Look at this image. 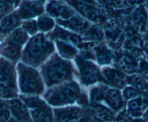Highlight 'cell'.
Masks as SVG:
<instances>
[{
	"mask_svg": "<svg viewBox=\"0 0 148 122\" xmlns=\"http://www.w3.org/2000/svg\"><path fill=\"white\" fill-rule=\"evenodd\" d=\"M48 12L54 17H60L63 19H69L73 14V11L61 1H51L46 7Z\"/></svg>",
	"mask_w": 148,
	"mask_h": 122,
	"instance_id": "obj_10",
	"label": "cell"
},
{
	"mask_svg": "<svg viewBox=\"0 0 148 122\" xmlns=\"http://www.w3.org/2000/svg\"><path fill=\"white\" fill-rule=\"evenodd\" d=\"M57 44L59 46V49L61 53L63 56H64L65 57H72V56H73L75 54L76 51L72 47L68 46L66 43H63L62 42L59 41Z\"/></svg>",
	"mask_w": 148,
	"mask_h": 122,
	"instance_id": "obj_23",
	"label": "cell"
},
{
	"mask_svg": "<svg viewBox=\"0 0 148 122\" xmlns=\"http://www.w3.org/2000/svg\"><path fill=\"white\" fill-rule=\"evenodd\" d=\"M79 96V88L75 82H68L51 89L46 93V99L52 106H63L75 102Z\"/></svg>",
	"mask_w": 148,
	"mask_h": 122,
	"instance_id": "obj_1",
	"label": "cell"
},
{
	"mask_svg": "<svg viewBox=\"0 0 148 122\" xmlns=\"http://www.w3.org/2000/svg\"><path fill=\"white\" fill-rule=\"evenodd\" d=\"M90 98L91 101L94 104L104 99V92L103 88H95L92 89L90 93Z\"/></svg>",
	"mask_w": 148,
	"mask_h": 122,
	"instance_id": "obj_24",
	"label": "cell"
},
{
	"mask_svg": "<svg viewBox=\"0 0 148 122\" xmlns=\"http://www.w3.org/2000/svg\"><path fill=\"white\" fill-rule=\"evenodd\" d=\"M147 6H148V0L147 1Z\"/></svg>",
	"mask_w": 148,
	"mask_h": 122,
	"instance_id": "obj_35",
	"label": "cell"
},
{
	"mask_svg": "<svg viewBox=\"0 0 148 122\" xmlns=\"http://www.w3.org/2000/svg\"><path fill=\"white\" fill-rule=\"evenodd\" d=\"M71 4L80 14L90 20L97 21L101 18V13L97 9H95L92 4L84 3L79 0H72Z\"/></svg>",
	"mask_w": 148,
	"mask_h": 122,
	"instance_id": "obj_8",
	"label": "cell"
},
{
	"mask_svg": "<svg viewBox=\"0 0 148 122\" xmlns=\"http://www.w3.org/2000/svg\"><path fill=\"white\" fill-rule=\"evenodd\" d=\"M103 122H106V121H103Z\"/></svg>",
	"mask_w": 148,
	"mask_h": 122,
	"instance_id": "obj_36",
	"label": "cell"
},
{
	"mask_svg": "<svg viewBox=\"0 0 148 122\" xmlns=\"http://www.w3.org/2000/svg\"><path fill=\"white\" fill-rule=\"evenodd\" d=\"M103 74L107 82L113 86L122 88L126 85V82H127L126 78L119 72H116L114 70H109L106 71L105 72H103Z\"/></svg>",
	"mask_w": 148,
	"mask_h": 122,
	"instance_id": "obj_17",
	"label": "cell"
},
{
	"mask_svg": "<svg viewBox=\"0 0 148 122\" xmlns=\"http://www.w3.org/2000/svg\"><path fill=\"white\" fill-rule=\"evenodd\" d=\"M27 38V35L25 33L24 30L20 28L14 30L10 36V40H12L11 43L18 45V46L23 44Z\"/></svg>",
	"mask_w": 148,
	"mask_h": 122,
	"instance_id": "obj_20",
	"label": "cell"
},
{
	"mask_svg": "<svg viewBox=\"0 0 148 122\" xmlns=\"http://www.w3.org/2000/svg\"><path fill=\"white\" fill-rule=\"evenodd\" d=\"M124 96L126 99H131L139 96L140 94V90L135 88H127L124 90Z\"/></svg>",
	"mask_w": 148,
	"mask_h": 122,
	"instance_id": "obj_25",
	"label": "cell"
},
{
	"mask_svg": "<svg viewBox=\"0 0 148 122\" xmlns=\"http://www.w3.org/2000/svg\"><path fill=\"white\" fill-rule=\"evenodd\" d=\"M17 95L14 71L7 62H4L2 60L1 65V98H10Z\"/></svg>",
	"mask_w": 148,
	"mask_h": 122,
	"instance_id": "obj_5",
	"label": "cell"
},
{
	"mask_svg": "<svg viewBox=\"0 0 148 122\" xmlns=\"http://www.w3.org/2000/svg\"><path fill=\"white\" fill-rule=\"evenodd\" d=\"M20 71V86L22 92L25 94L41 93L43 84L37 72L25 66Z\"/></svg>",
	"mask_w": 148,
	"mask_h": 122,
	"instance_id": "obj_4",
	"label": "cell"
},
{
	"mask_svg": "<svg viewBox=\"0 0 148 122\" xmlns=\"http://www.w3.org/2000/svg\"><path fill=\"white\" fill-rule=\"evenodd\" d=\"M104 92V99L107 103L114 111H119L123 106V98L119 91L112 88H103Z\"/></svg>",
	"mask_w": 148,
	"mask_h": 122,
	"instance_id": "obj_11",
	"label": "cell"
},
{
	"mask_svg": "<svg viewBox=\"0 0 148 122\" xmlns=\"http://www.w3.org/2000/svg\"><path fill=\"white\" fill-rule=\"evenodd\" d=\"M88 112L93 119L99 121H111L114 119V114L109 109L96 103L92 106Z\"/></svg>",
	"mask_w": 148,
	"mask_h": 122,
	"instance_id": "obj_14",
	"label": "cell"
},
{
	"mask_svg": "<svg viewBox=\"0 0 148 122\" xmlns=\"http://www.w3.org/2000/svg\"><path fill=\"white\" fill-rule=\"evenodd\" d=\"M19 23V14H12L4 17L1 23L2 31H9L15 27Z\"/></svg>",
	"mask_w": 148,
	"mask_h": 122,
	"instance_id": "obj_19",
	"label": "cell"
},
{
	"mask_svg": "<svg viewBox=\"0 0 148 122\" xmlns=\"http://www.w3.org/2000/svg\"><path fill=\"white\" fill-rule=\"evenodd\" d=\"M56 122H79L82 118L84 112L77 107H69L62 109H55Z\"/></svg>",
	"mask_w": 148,
	"mask_h": 122,
	"instance_id": "obj_6",
	"label": "cell"
},
{
	"mask_svg": "<svg viewBox=\"0 0 148 122\" xmlns=\"http://www.w3.org/2000/svg\"><path fill=\"white\" fill-rule=\"evenodd\" d=\"M1 1H5V2H8V3H10V4H11V2L12 1V0H1Z\"/></svg>",
	"mask_w": 148,
	"mask_h": 122,
	"instance_id": "obj_34",
	"label": "cell"
},
{
	"mask_svg": "<svg viewBox=\"0 0 148 122\" xmlns=\"http://www.w3.org/2000/svg\"><path fill=\"white\" fill-rule=\"evenodd\" d=\"M10 107L1 101V122H6L10 119Z\"/></svg>",
	"mask_w": 148,
	"mask_h": 122,
	"instance_id": "obj_26",
	"label": "cell"
},
{
	"mask_svg": "<svg viewBox=\"0 0 148 122\" xmlns=\"http://www.w3.org/2000/svg\"><path fill=\"white\" fill-rule=\"evenodd\" d=\"M132 21L136 26L140 28H144L147 23V14L143 7H138L132 12Z\"/></svg>",
	"mask_w": 148,
	"mask_h": 122,
	"instance_id": "obj_18",
	"label": "cell"
},
{
	"mask_svg": "<svg viewBox=\"0 0 148 122\" xmlns=\"http://www.w3.org/2000/svg\"><path fill=\"white\" fill-rule=\"evenodd\" d=\"M23 27L26 31L31 33V34L34 33L37 30V25H36V23L35 20H29V21L25 22L23 24Z\"/></svg>",
	"mask_w": 148,
	"mask_h": 122,
	"instance_id": "obj_27",
	"label": "cell"
},
{
	"mask_svg": "<svg viewBox=\"0 0 148 122\" xmlns=\"http://www.w3.org/2000/svg\"><path fill=\"white\" fill-rule=\"evenodd\" d=\"M79 122H95V121H94L93 119L90 118V117H85V118H83L82 119H81Z\"/></svg>",
	"mask_w": 148,
	"mask_h": 122,
	"instance_id": "obj_30",
	"label": "cell"
},
{
	"mask_svg": "<svg viewBox=\"0 0 148 122\" xmlns=\"http://www.w3.org/2000/svg\"><path fill=\"white\" fill-rule=\"evenodd\" d=\"M43 12V6L38 1H25L20 7L18 14L22 18L27 19L36 17Z\"/></svg>",
	"mask_w": 148,
	"mask_h": 122,
	"instance_id": "obj_7",
	"label": "cell"
},
{
	"mask_svg": "<svg viewBox=\"0 0 148 122\" xmlns=\"http://www.w3.org/2000/svg\"><path fill=\"white\" fill-rule=\"evenodd\" d=\"M145 121L148 122V111L145 114Z\"/></svg>",
	"mask_w": 148,
	"mask_h": 122,
	"instance_id": "obj_33",
	"label": "cell"
},
{
	"mask_svg": "<svg viewBox=\"0 0 148 122\" xmlns=\"http://www.w3.org/2000/svg\"><path fill=\"white\" fill-rule=\"evenodd\" d=\"M148 107V95L144 94V96L136 98L129 103V114L132 117H140L143 111Z\"/></svg>",
	"mask_w": 148,
	"mask_h": 122,
	"instance_id": "obj_13",
	"label": "cell"
},
{
	"mask_svg": "<svg viewBox=\"0 0 148 122\" xmlns=\"http://www.w3.org/2000/svg\"><path fill=\"white\" fill-rule=\"evenodd\" d=\"M6 122H21V121H18V120L14 119H9L8 121H7Z\"/></svg>",
	"mask_w": 148,
	"mask_h": 122,
	"instance_id": "obj_32",
	"label": "cell"
},
{
	"mask_svg": "<svg viewBox=\"0 0 148 122\" xmlns=\"http://www.w3.org/2000/svg\"><path fill=\"white\" fill-rule=\"evenodd\" d=\"M45 81L48 86H51L67 79L69 76V66L56 58L51 61L43 70Z\"/></svg>",
	"mask_w": 148,
	"mask_h": 122,
	"instance_id": "obj_3",
	"label": "cell"
},
{
	"mask_svg": "<svg viewBox=\"0 0 148 122\" xmlns=\"http://www.w3.org/2000/svg\"><path fill=\"white\" fill-rule=\"evenodd\" d=\"M81 65V76L82 81L85 85L95 83L99 79V75L96 68L90 64L82 62Z\"/></svg>",
	"mask_w": 148,
	"mask_h": 122,
	"instance_id": "obj_12",
	"label": "cell"
},
{
	"mask_svg": "<svg viewBox=\"0 0 148 122\" xmlns=\"http://www.w3.org/2000/svg\"><path fill=\"white\" fill-rule=\"evenodd\" d=\"M59 23L63 25L77 30V31H85L88 30L89 27V23L83 18H81L78 16L70 17L68 20H59Z\"/></svg>",
	"mask_w": 148,
	"mask_h": 122,
	"instance_id": "obj_16",
	"label": "cell"
},
{
	"mask_svg": "<svg viewBox=\"0 0 148 122\" xmlns=\"http://www.w3.org/2000/svg\"><path fill=\"white\" fill-rule=\"evenodd\" d=\"M53 25H54L53 20L49 17L43 16L38 20L39 27L40 30H44V31L51 30L53 27Z\"/></svg>",
	"mask_w": 148,
	"mask_h": 122,
	"instance_id": "obj_22",
	"label": "cell"
},
{
	"mask_svg": "<svg viewBox=\"0 0 148 122\" xmlns=\"http://www.w3.org/2000/svg\"><path fill=\"white\" fill-rule=\"evenodd\" d=\"M110 5L116 8H121L124 5L125 0H108Z\"/></svg>",
	"mask_w": 148,
	"mask_h": 122,
	"instance_id": "obj_29",
	"label": "cell"
},
{
	"mask_svg": "<svg viewBox=\"0 0 148 122\" xmlns=\"http://www.w3.org/2000/svg\"><path fill=\"white\" fill-rule=\"evenodd\" d=\"M11 10V5L10 3L5 2V1H1V16L4 15V14L8 12Z\"/></svg>",
	"mask_w": 148,
	"mask_h": 122,
	"instance_id": "obj_28",
	"label": "cell"
},
{
	"mask_svg": "<svg viewBox=\"0 0 148 122\" xmlns=\"http://www.w3.org/2000/svg\"><path fill=\"white\" fill-rule=\"evenodd\" d=\"M130 4H138V3L142 2L143 0H127Z\"/></svg>",
	"mask_w": 148,
	"mask_h": 122,
	"instance_id": "obj_31",
	"label": "cell"
},
{
	"mask_svg": "<svg viewBox=\"0 0 148 122\" xmlns=\"http://www.w3.org/2000/svg\"><path fill=\"white\" fill-rule=\"evenodd\" d=\"M8 106L14 118L21 122H32L25 106L18 99L11 100Z\"/></svg>",
	"mask_w": 148,
	"mask_h": 122,
	"instance_id": "obj_9",
	"label": "cell"
},
{
	"mask_svg": "<svg viewBox=\"0 0 148 122\" xmlns=\"http://www.w3.org/2000/svg\"><path fill=\"white\" fill-rule=\"evenodd\" d=\"M5 56L10 59H16L20 53V48L18 47V45H16L14 43H10L7 45L4 49Z\"/></svg>",
	"mask_w": 148,
	"mask_h": 122,
	"instance_id": "obj_21",
	"label": "cell"
},
{
	"mask_svg": "<svg viewBox=\"0 0 148 122\" xmlns=\"http://www.w3.org/2000/svg\"><path fill=\"white\" fill-rule=\"evenodd\" d=\"M34 122H53L52 111L46 104L30 111Z\"/></svg>",
	"mask_w": 148,
	"mask_h": 122,
	"instance_id": "obj_15",
	"label": "cell"
},
{
	"mask_svg": "<svg viewBox=\"0 0 148 122\" xmlns=\"http://www.w3.org/2000/svg\"><path fill=\"white\" fill-rule=\"evenodd\" d=\"M51 50V44L45 40L43 35H38L28 43L25 51V60L28 63L36 64L43 60Z\"/></svg>",
	"mask_w": 148,
	"mask_h": 122,
	"instance_id": "obj_2",
	"label": "cell"
}]
</instances>
